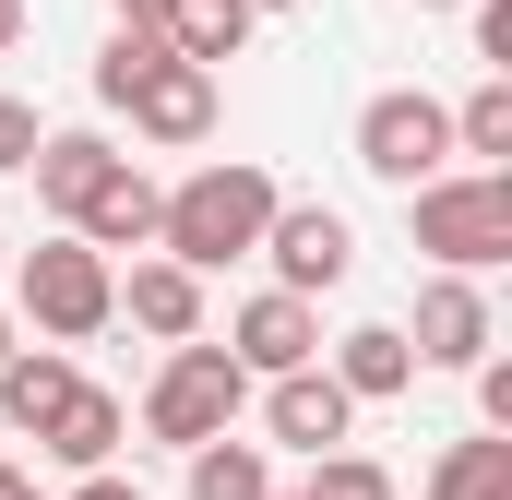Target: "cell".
Masks as SVG:
<instances>
[{
  "mask_svg": "<svg viewBox=\"0 0 512 500\" xmlns=\"http://www.w3.org/2000/svg\"><path fill=\"white\" fill-rule=\"evenodd\" d=\"M274 203H286V191L262 179L251 155H215V167H191L179 191H155V250L191 262V274H227V262L262 250V215H274Z\"/></svg>",
  "mask_w": 512,
  "mask_h": 500,
  "instance_id": "6da1fadb",
  "label": "cell"
},
{
  "mask_svg": "<svg viewBox=\"0 0 512 500\" xmlns=\"http://www.w3.org/2000/svg\"><path fill=\"white\" fill-rule=\"evenodd\" d=\"M405 250L441 274H501L512 262V167H441L405 191Z\"/></svg>",
  "mask_w": 512,
  "mask_h": 500,
  "instance_id": "7a4b0ae2",
  "label": "cell"
},
{
  "mask_svg": "<svg viewBox=\"0 0 512 500\" xmlns=\"http://www.w3.org/2000/svg\"><path fill=\"white\" fill-rule=\"evenodd\" d=\"M12 298H24V322L48 334V346H84V334H108L120 322V262L96 239H36V250H12Z\"/></svg>",
  "mask_w": 512,
  "mask_h": 500,
  "instance_id": "3957f363",
  "label": "cell"
},
{
  "mask_svg": "<svg viewBox=\"0 0 512 500\" xmlns=\"http://www.w3.org/2000/svg\"><path fill=\"white\" fill-rule=\"evenodd\" d=\"M251 417V370L227 358V346H203V334H179L155 381H143V441H167V453H191V441H215V429H239Z\"/></svg>",
  "mask_w": 512,
  "mask_h": 500,
  "instance_id": "277c9868",
  "label": "cell"
},
{
  "mask_svg": "<svg viewBox=\"0 0 512 500\" xmlns=\"http://www.w3.org/2000/svg\"><path fill=\"white\" fill-rule=\"evenodd\" d=\"M358 167H370L382 191L441 179V167H453V108H441V96H417V84L370 96V108H358Z\"/></svg>",
  "mask_w": 512,
  "mask_h": 500,
  "instance_id": "5b68a950",
  "label": "cell"
},
{
  "mask_svg": "<svg viewBox=\"0 0 512 500\" xmlns=\"http://www.w3.org/2000/svg\"><path fill=\"white\" fill-rule=\"evenodd\" d=\"M262 262H274V286L334 298V286L358 274V227H346L334 203H274V215H262Z\"/></svg>",
  "mask_w": 512,
  "mask_h": 500,
  "instance_id": "8992f818",
  "label": "cell"
},
{
  "mask_svg": "<svg viewBox=\"0 0 512 500\" xmlns=\"http://www.w3.org/2000/svg\"><path fill=\"white\" fill-rule=\"evenodd\" d=\"M251 405H262V441H286V453H334L346 429H358V393L322 370H274V381H251Z\"/></svg>",
  "mask_w": 512,
  "mask_h": 500,
  "instance_id": "52a82bcc",
  "label": "cell"
},
{
  "mask_svg": "<svg viewBox=\"0 0 512 500\" xmlns=\"http://www.w3.org/2000/svg\"><path fill=\"white\" fill-rule=\"evenodd\" d=\"M405 346H417V370H477V358L501 346V322H489V286H477V274H429V286H417V322H405Z\"/></svg>",
  "mask_w": 512,
  "mask_h": 500,
  "instance_id": "ba28073f",
  "label": "cell"
},
{
  "mask_svg": "<svg viewBox=\"0 0 512 500\" xmlns=\"http://www.w3.org/2000/svg\"><path fill=\"white\" fill-rule=\"evenodd\" d=\"M227 358H239L251 381L310 370V358H322V298H298V286H262V298H239V322H227Z\"/></svg>",
  "mask_w": 512,
  "mask_h": 500,
  "instance_id": "9c48e42d",
  "label": "cell"
},
{
  "mask_svg": "<svg viewBox=\"0 0 512 500\" xmlns=\"http://www.w3.org/2000/svg\"><path fill=\"white\" fill-rule=\"evenodd\" d=\"M120 108H131V131H143V143H167V155H179V143H203V131H215V72L167 48V60L131 84Z\"/></svg>",
  "mask_w": 512,
  "mask_h": 500,
  "instance_id": "30bf717a",
  "label": "cell"
},
{
  "mask_svg": "<svg viewBox=\"0 0 512 500\" xmlns=\"http://www.w3.org/2000/svg\"><path fill=\"white\" fill-rule=\"evenodd\" d=\"M120 310L155 334V346H179V334H203V274H191V262H167V250H131Z\"/></svg>",
  "mask_w": 512,
  "mask_h": 500,
  "instance_id": "8fae6325",
  "label": "cell"
},
{
  "mask_svg": "<svg viewBox=\"0 0 512 500\" xmlns=\"http://www.w3.org/2000/svg\"><path fill=\"white\" fill-rule=\"evenodd\" d=\"M120 441H131V405H120V393H96V381H72V393H60V417L36 429V453H48V465H72V477H84V465H120Z\"/></svg>",
  "mask_w": 512,
  "mask_h": 500,
  "instance_id": "7c38bea8",
  "label": "cell"
},
{
  "mask_svg": "<svg viewBox=\"0 0 512 500\" xmlns=\"http://www.w3.org/2000/svg\"><path fill=\"white\" fill-rule=\"evenodd\" d=\"M108 167H120V155H108V131H36V155H24V179H36V203H48L60 227L84 215V191H96Z\"/></svg>",
  "mask_w": 512,
  "mask_h": 500,
  "instance_id": "4fadbf2b",
  "label": "cell"
},
{
  "mask_svg": "<svg viewBox=\"0 0 512 500\" xmlns=\"http://www.w3.org/2000/svg\"><path fill=\"white\" fill-rule=\"evenodd\" d=\"M72 239H96L108 250V262H120V250H155V179H143V167H108V179H96V191H84V215H72Z\"/></svg>",
  "mask_w": 512,
  "mask_h": 500,
  "instance_id": "5bb4252c",
  "label": "cell"
},
{
  "mask_svg": "<svg viewBox=\"0 0 512 500\" xmlns=\"http://www.w3.org/2000/svg\"><path fill=\"white\" fill-rule=\"evenodd\" d=\"M179 500H274V453L239 441V429H215V441L179 453Z\"/></svg>",
  "mask_w": 512,
  "mask_h": 500,
  "instance_id": "9a60e30c",
  "label": "cell"
},
{
  "mask_svg": "<svg viewBox=\"0 0 512 500\" xmlns=\"http://www.w3.org/2000/svg\"><path fill=\"white\" fill-rule=\"evenodd\" d=\"M322 370L346 381L358 405H393L405 381H417V346H405V322H358V334H334V358Z\"/></svg>",
  "mask_w": 512,
  "mask_h": 500,
  "instance_id": "2e32d148",
  "label": "cell"
},
{
  "mask_svg": "<svg viewBox=\"0 0 512 500\" xmlns=\"http://www.w3.org/2000/svg\"><path fill=\"white\" fill-rule=\"evenodd\" d=\"M72 381H84V370H72V346H12V358H0V417L36 441V429L60 417V393H72Z\"/></svg>",
  "mask_w": 512,
  "mask_h": 500,
  "instance_id": "e0dca14e",
  "label": "cell"
},
{
  "mask_svg": "<svg viewBox=\"0 0 512 500\" xmlns=\"http://www.w3.org/2000/svg\"><path fill=\"white\" fill-rule=\"evenodd\" d=\"M155 24H167V48H179V60H203V72H227V60H239V48H251V0H167V12H155Z\"/></svg>",
  "mask_w": 512,
  "mask_h": 500,
  "instance_id": "ac0fdd59",
  "label": "cell"
},
{
  "mask_svg": "<svg viewBox=\"0 0 512 500\" xmlns=\"http://www.w3.org/2000/svg\"><path fill=\"white\" fill-rule=\"evenodd\" d=\"M429 500H512V429H477L429 465Z\"/></svg>",
  "mask_w": 512,
  "mask_h": 500,
  "instance_id": "d6986e66",
  "label": "cell"
},
{
  "mask_svg": "<svg viewBox=\"0 0 512 500\" xmlns=\"http://www.w3.org/2000/svg\"><path fill=\"white\" fill-rule=\"evenodd\" d=\"M453 155H465V167H501L512 155V72H489V84L453 108Z\"/></svg>",
  "mask_w": 512,
  "mask_h": 500,
  "instance_id": "ffe728a7",
  "label": "cell"
},
{
  "mask_svg": "<svg viewBox=\"0 0 512 500\" xmlns=\"http://www.w3.org/2000/svg\"><path fill=\"white\" fill-rule=\"evenodd\" d=\"M155 60H167V24H108V48H96V96L120 108V96L155 72Z\"/></svg>",
  "mask_w": 512,
  "mask_h": 500,
  "instance_id": "44dd1931",
  "label": "cell"
},
{
  "mask_svg": "<svg viewBox=\"0 0 512 500\" xmlns=\"http://www.w3.org/2000/svg\"><path fill=\"white\" fill-rule=\"evenodd\" d=\"M298 500H393V465L334 441V453H310V489H298Z\"/></svg>",
  "mask_w": 512,
  "mask_h": 500,
  "instance_id": "7402d4cb",
  "label": "cell"
},
{
  "mask_svg": "<svg viewBox=\"0 0 512 500\" xmlns=\"http://www.w3.org/2000/svg\"><path fill=\"white\" fill-rule=\"evenodd\" d=\"M36 96H0V179H24V155H36Z\"/></svg>",
  "mask_w": 512,
  "mask_h": 500,
  "instance_id": "603a6c76",
  "label": "cell"
},
{
  "mask_svg": "<svg viewBox=\"0 0 512 500\" xmlns=\"http://www.w3.org/2000/svg\"><path fill=\"white\" fill-rule=\"evenodd\" d=\"M465 24H477V60L512 72V0H465Z\"/></svg>",
  "mask_w": 512,
  "mask_h": 500,
  "instance_id": "cb8c5ba5",
  "label": "cell"
},
{
  "mask_svg": "<svg viewBox=\"0 0 512 500\" xmlns=\"http://www.w3.org/2000/svg\"><path fill=\"white\" fill-rule=\"evenodd\" d=\"M72 500H143V489H131L120 465H84V477H72Z\"/></svg>",
  "mask_w": 512,
  "mask_h": 500,
  "instance_id": "d4e9b609",
  "label": "cell"
},
{
  "mask_svg": "<svg viewBox=\"0 0 512 500\" xmlns=\"http://www.w3.org/2000/svg\"><path fill=\"white\" fill-rule=\"evenodd\" d=\"M108 12H120V24H155V12H167V0H108Z\"/></svg>",
  "mask_w": 512,
  "mask_h": 500,
  "instance_id": "484cf974",
  "label": "cell"
},
{
  "mask_svg": "<svg viewBox=\"0 0 512 500\" xmlns=\"http://www.w3.org/2000/svg\"><path fill=\"white\" fill-rule=\"evenodd\" d=\"M0 500H36V477H24V465H0Z\"/></svg>",
  "mask_w": 512,
  "mask_h": 500,
  "instance_id": "4316f807",
  "label": "cell"
},
{
  "mask_svg": "<svg viewBox=\"0 0 512 500\" xmlns=\"http://www.w3.org/2000/svg\"><path fill=\"white\" fill-rule=\"evenodd\" d=\"M12 36H24V0H0V48H12Z\"/></svg>",
  "mask_w": 512,
  "mask_h": 500,
  "instance_id": "83f0119b",
  "label": "cell"
},
{
  "mask_svg": "<svg viewBox=\"0 0 512 500\" xmlns=\"http://www.w3.org/2000/svg\"><path fill=\"white\" fill-rule=\"evenodd\" d=\"M12 346H24V334H12V310H0V358H12Z\"/></svg>",
  "mask_w": 512,
  "mask_h": 500,
  "instance_id": "f1b7e54d",
  "label": "cell"
},
{
  "mask_svg": "<svg viewBox=\"0 0 512 500\" xmlns=\"http://www.w3.org/2000/svg\"><path fill=\"white\" fill-rule=\"evenodd\" d=\"M251 12H310V0H251Z\"/></svg>",
  "mask_w": 512,
  "mask_h": 500,
  "instance_id": "f546056e",
  "label": "cell"
},
{
  "mask_svg": "<svg viewBox=\"0 0 512 500\" xmlns=\"http://www.w3.org/2000/svg\"><path fill=\"white\" fill-rule=\"evenodd\" d=\"M417 12H465V0H417Z\"/></svg>",
  "mask_w": 512,
  "mask_h": 500,
  "instance_id": "4dcf8cb0",
  "label": "cell"
},
{
  "mask_svg": "<svg viewBox=\"0 0 512 500\" xmlns=\"http://www.w3.org/2000/svg\"><path fill=\"white\" fill-rule=\"evenodd\" d=\"M0 274H12V239H0Z\"/></svg>",
  "mask_w": 512,
  "mask_h": 500,
  "instance_id": "1f68e13d",
  "label": "cell"
},
{
  "mask_svg": "<svg viewBox=\"0 0 512 500\" xmlns=\"http://www.w3.org/2000/svg\"><path fill=\"white\" fill-rule=\"evenodd\" d=\"M274 500H298V489H274Z\"/></svg>",
  "mask_w": 512,
  "mask_h": 500,
  "instance_id": "d6a6232c",
  "label": "cell"
}]
</instances>
